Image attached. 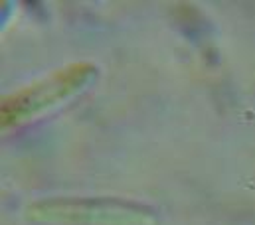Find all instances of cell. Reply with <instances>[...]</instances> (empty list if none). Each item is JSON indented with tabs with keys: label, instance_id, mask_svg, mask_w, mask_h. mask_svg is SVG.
<instances>
[{
	"label": "cell",
	"instance_id": "1",
	"mask_svg": "<svg viewBox=\"0 0 255 225\" xmlns=\"http://www.w3.org/2000/svg\"><path fill=\"white\" fill-rule=\"evenodd\" d=\"M24 218L34 225H158L142 202L111 196H56L28 204Z\"/></svg>",
	"mask_w": 255,
	"mask_h": 225
},
{
	"label": "cell",
	"instance_id": "2",
	"mask_svg": "<svg viewBox=\"0 0 255 225\" xmlns=\"http://www.w3.org/2000/svg\"><path fill=\"white\" fill-rule=\"evenodd\" d=\"M97 75L99 67L93 61L79 59L65 63L16 91H10L0 103L2 128H14L64 105L79 91L89 87Z\"/></svg>",
	"mask_w": 255,
	"mask_h": 225
}]
</instances>
